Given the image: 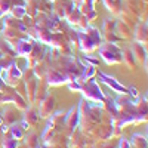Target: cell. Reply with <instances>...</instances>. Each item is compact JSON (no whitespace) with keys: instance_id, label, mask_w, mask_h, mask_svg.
Returning <instances> with one entry per match:
<instances>
[{"instance_id":"8992f818","label":"cell","mask_w":148,"mask_h":148,"mask_svg":"<svg viewBox=\"0 0 148 148\" xmlns=\"http://www.w3.org/2000/svg\"><path fill=\"white\" fill-rule=\"evenodd\" d=\"M65 126L71 130H74L77 127V125L80 123V116H79V108H71L68 113H65V119H64Z\"/></svg>"},{"instance_id":"4fadbf2b","label":"cell","mask_w":148,"mask_h":148,"mask_svg":"<svg viewBox=\"0 0 148 148\" xmlns=\"http://www.w3.org/2000/svg\"><path fill=\"white\" fill-rule=\"evenodd\" d=\"M64 119H65V111H58L55 116H51V125H53V126L62 125Z\"/></svg>"},{"instance_id":"3957f363","label":"cell","mask_w":148,"mask_h":148,"mask_svg":"<svg viewBox=\"0 0 148 148\" xmlns=\"http://www.w3.org/2000/svg\"><path fill=\"white\" fill-rule=\"evenodd\" d=\"M80 92H83L84 96L88 98V99L95 101V102H99V104H102L104 99H105V95L101 92L98 83L93 82V80H92V82L86 80V84H82V90H80Z\"/></svg>"},{"instance_id":"9c48e42d","label":"cell","mask_w":148,"mask_h":148,"mask_svg":"<svg viewBox=\"0 0 148 148\" xmlns=\"http://www.w3.org/2000/svg\"><path fill=\"white\" fill-rule=\"evenodd\" d=\"M55 107V99L52 96H46L45 101L40 104V108H39V113L42 117H49L52 114V110Z\"/></svg>"},{"instance_id":"603a6c76","label":"cell","mask_w":148,"mask_h":148,"mask_svg":"<svg viewBox=\"0 0 148 148\" xmlns=\"http://www.w3.org/2000/svg\"><path fill=\"white\" fill-rule=\"evenodd\" d=\"M2 123H3V119H2V116H0V125H2Z\"/></svg>"},{"instance_id":"44dd1931","label":"cell","mask_w":148,"mask_h":148,"mask_svg":"<svg viewBox=\"0 0 148 148\" xmlns=\"http://www.w3.org/2000/svg\"><path fill=\"white\" fill-rule=\"evenodd\" d=\"M19 126L22 127V130H28V129H30V123H27L25 120H22V121L19 123Z\"/></svg>"},{"instance_id":"277c9868","label":"cell","mask_w":148,"mask_h":148,"mask_svg":"<svg viewBox=\"0 0 148 148\" xmlns=\"http://www.w3.org/2000/svg\"><path fill=\"white\" fill-rule=\"evenodd\" d=\"M99 77H101V80H102L104 83H107V84L110 86V88L113 89V90H116L117 93H120V95H127V88L121 86L116 79L107 76V74H104V73H99Z\"/></svg>"},{"instance_id":"30bf717a","label":"cell","mask_w":148,"mask_h":148,"mask_svg":"<svg viewBox=\"0 0 148 148\" xmlns=\"http://www.w3.org/2000/svg\"><path fill=\"white\" fill-rule=\"evenodd\" d=\"M135 39L141 43H145L147 42V24L141 22L139 25L136 27V33H135Z\"/></svg>"},{"instance_id":"ffe728a7","label":"cell","mask_w":148,"mask_h":148,"mask_svg":"<svg viewBox=\"0 0 148 148\" xmlns=\"http://www.w3.org/2000/svg\"><path fill=\"white\" fill-rule=\"evenodd\" d=\"M119 147H120V148H130L132 145H130V142H129L127 139H123V138H121V139H120Z\"/></svg>"},{"instance_id":"d6986e66","label":"cell","mask_w":148,"mask_h":148,"mask_svg":"<svg viewBox=\"0 0 148 148\" xmlns=\"http://www.w3.org/2000/svg\"><path fill=\"white\" fill-rule=\"evenodd\" d=\"M2 147L3 148H16L18 147V139H15V138H6V139H3Z\"/></svg>"},{"instance_id":"9a60e30c","label":"cell","mask_w":148,"mask_h":148,"mask_svg":"<svg viewBox=\"0 0 148 148\" xmlns=\"http://www.w3.org/2000/svg\"><path fill=\"white\" fill-rule=\"evenodd\" d=\"M132 53H133V56H136L138 59H141L142 62L147 59V58H145V55H147V53H145V51H144L142 45H139V43H136V45L133 46V51H132Z\"/></svg>"},{"instance_id":"2e32d148","label":"cell","mask_w":148,"mask_h":148,"mask_svg":"<svg viewBox=\"0 0 148 148\" xmlns=\"http://www.w3.org/2000/svg\"><path fill=\"white\" fill-rule=\"evenodd\" d=\"M95 73H96L95 65H89L88 62H86V70H84L83 74H82V79H83V80H90V79L95 76Z\"/></svg>"},{"instance_id":"e0dca14e","label":"cell","mask_w":148,"mask_h":148,"mask_svg":"<svg viewBox=\"0 0 148 148\" xmlns=\"http://www.w3.org/2000/svg\"><path fill=\"white\" fill-rule=\"evenodd\" d=\"M10 9H12V15H14L16 19H21L22 16H25V14H27V9L24 6H14Z\"/></svg>"},{"instance_id":"8fae6325","label":"cell","mask_w":148,"mask_h":148,"mask_svg":"<svg viewBox=\"0 0 148 148\" xmlns=\"http://www.w3.org/2000/svg\"><path fill=\"white\" fill-rule=\"evenodd\" d=\"M39 111H36L34 108H28L27 110V113H25V120L27 123H30V125H36L37 121H39Z\"/></svg>"},{"instance_id":"7c38bea8","label":"cell","mask_w":148,"mask_h":148,"mask_svg":"<svg viewBox=\"0 0 148 148\" xmlns=\"http://www.w3.org/2000/svg\"><path fill=\"white\" fill-rule=\"evenodd\" d=\"M104 3L108 8V10H111L113 14H117L119 9L121 8V0H104Z\"/></svg>"},{"instance_id":"5bb4252c","label":"cell","mask_w":148,"mask_h":148,"mask_svg":"<svg viewBox=\"0 0 148 148\" xmlns=\"http://www.w3.org/2000/svg\"><path fill=\"white\" fill-rule=\"evenodd\" d=\"M9 132L12 135V138H15V139H22V136H24V130L19 125H12L9 127Z\"/></svg>"},{"instance_id":"ac0fdd59","label":"cell","mask_w":148,"mask_h":148,"mask_svg":"<svg viewBox=\"0 0 148 148\" xmlns=\"http://www.w3.org/2000/svg\"><path fill=\"white\" fill-rule=\"evenodd\" d=\"M39 136H37V135H34V133H31L30 136H27V139H25V144L30 147V148H37L39 147Z\"/></svg>"},{"instance_id":"6da1fadb","label":"cell","mask_w":148,"mask_h":148,"mask_svg":"<svg viewBox=\"0 0 148 148\" xmlns=\"http://www.w3.org/2000/svg\"><path fill=\"white\" fill-rule=\"evenodd\" d=\"M79 40H80V49L83 52L89 53L101 45V34L96 28L89 27L83 33H79Z\"/></svg>"},{"instance_id":"7402d4cb","label":"cell","mask_w":148,"mask_h":148,"mask_svg":"<svg viewBox=\"0 0 148 148\" xmlns=\"http://www.w3.org/2000/svg\"><path fill=\"white\" fill-rule=\"evenodd\" d=\"M86 61H89L90 64H93V65H96L98 64V59H93V58H90V56H86Z\"/></svg>"},{"instance_id":"52a82bcc","label":"cell","mask_w":148,"mask_h":148,"mask_svg":"<svg viewBox=\"0 0 148 148\" xmlns=\"http://www.w3.org/2000/svg\"><path fill=\"white\" fill-rule=\"evenodd\" d=\"M116 21L114 19H107L105 22H104V34H105V37L108 39V42L110 43H116L120 37L119 36H116Z\"/></svg>"},{"instance_id":"ba28073f","label":"cell","mask_w":148,"mask_h":148,"mask_svg":"<svg viewBox=\"0 0 148 148\" xmlns=\"http://www.w3.org/2000/svg\"><path fill=\"white\" fill-rule=\"evenodd\" d=\"M33 51V43L27 39H22V40H18L16 42V46H15V55H19V56H28L30 52Z\"/></svg>"},{"instance_id":"5b68a950","label":"cell","mask_w":148,"mask_h":148,"mask_svg":"<svg viewBox=\"0 0 148 148\" xmlns=\"http://www.w3.org/2000/svg\"><path fill=\"white\" fill-rule=\"evenodd\" d=\"M68 77L65 76L64 73H61L58 70H49L47 71V83L52 86H59L62 83H67Z\"/></svg>"},{"instance_id":"7a4b0ae2","label":"cell","mask_w":148,"mask_h":148,"mask_svg":"<svg viewBox=\"0 0 148 148\" xmlns=\"http://www.w3.org/2000/svg\"><path fill=\"white\" fill-rule=\"evenodd\" d=\"M99 55L107 64H119L121 62V51L114 43H105L99 46Z\"/></svg>"}]
</instances>
